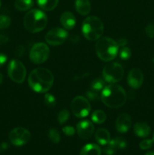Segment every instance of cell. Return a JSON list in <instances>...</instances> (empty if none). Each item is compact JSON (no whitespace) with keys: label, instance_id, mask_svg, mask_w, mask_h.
<instances>
[{"label":"cell","instance_id":"obj_1","mask_svg":"<svg viewBox=\"0 0 154 155\" xmlns=\"http://www.w3.org/2000/svg\"><path fill=\"white\" fill-rule=\"evenodd\" d=\"M54 75L48 69L37 68L30 72L28 85L30 89L38 93H46L53 86Z\"/></svg>","mask_w":154,"mask_h":155},{"label":"cell","instance_id":"obj_2","mask_svg":"<svg viewBox=\"0 0 154 155\" xmlns=\"http://www.w3.org/2000/svg\"><path fill=\"white\" fill-rule=\"evenodd\" d=\"M127 95L125 89L116 83L106 86L101 92L102 102L110 108H119L125 104Z\"/></svg>","mask_w":154,"mask_h":155},{"label":"cell","instance_id":"obj_3","mask_svg":"<svg viewBox=\"0 0 154 155\" xmlns=\"http://www.w3.org/2000/svg\"><path fill=\"white\" fill-rule=\"evenodd\" d=\"M95 51L101 61L109 62L113 61L119 52L117 42L110 37H101L95 44Z\"/></svg>","mask_w":154,"mask_h":155},{"label":"cell","instance_id":"obj_4","mask_svg":"<svg viewBox=\"0 0 154 155\" xmlns=\"http://www.w3.org/2000/svg\"><path fill=\"white\" fill-rule=\"evenodd\" d=\"M48 24V18L45 12L39 9L29 11L24 18V25L27 31L36 33L41 32Z\"/></svg>","mask_w":154,"mask_h":155},{"label":"cell","instance_id":"obj_5","mask_svg":"<svg viewBox=\"0 0 154 155\" xmlns=\"http://www.w3.org/2000/svg\"><path fill=\"white\" fill-rule=\"evenodd\" d=\"M104 30L103 22L100 18L95 16L87 17L82 25L83 36L89 41H97L102 37Z\"/></svg>","mask_w":154,"mask_h":155},{"label":"cell","instance_id":"obj_6","mask_svg":"<svg viewBox=\"0 0 154 155\" xmlns=\"http://www.w3.org/2000/svg\"><path fill=\"white\" fill-rule=\"evenodd\" d=\"M104 80L109 83H116L120 81L124 76V69L120 64L111 62L106 65L102 72Z\"/></svg>","mask_w":154,"mask_h":155},{"label":"cell","instance_id":"obj_7","mask_svg":"<svg viewBox=\"0 0 154 155\" xmlns=\"http://www.w3.org/2000/svg\"><path fill=\"white\" fill-rule=\"evenodd\" d=\"M8 74L13 82L22 83L27 77V70L24 64L18 59H12L8 67Z\"/></svg>","mask_w":154,"mask_h":155},{"label":"cell","instance_id":"obj_8","mask_svg":"<svg viewBox=\"0 0 154 155\" xmlns=\"http://www.w3.org/2000/svg\"><path fill=\"white\" fill-rule=\"evenodd\" d=\"M70 109L74 116L78 118H84L90 113L91 104L85 97L78 95L71 101Z\"/></svg>","mask_w":154,"mask_h":155},{"label":"cell","instance_id":"obj_9","mask_svg":"<svg viewBox=\"0 0 154 155\" xmlns=\"http://www.w3.org/2000/svg\"><path fill=\"white\" fill-rule=\"evenodd\" d=\"M50 54L49 47L43 42H38L33 45L30 51V59L36 64H41L48 60Z\"/></svg>","mask_w":154,"mask_h":155},{"label":"cell","instance_id":"obj_10","mask_svg":"<svg viewBox=\"0 0 154 155\" xmlns=\"http://www.w3.org/2000/svg\"><path fill=\"white\" fill-rule=\"evenodd\" d=\"M31 138V134L28 130L23 127L13 129L8 134L9 141L15 146H23L28 143Z\"/></svg>","mask_w":154,"mask_h":155},{"label":"cell","instance_id":"obj_11","mask_svg":"<svg viewBox=\"0 0 154 155\" xmlns=\"http://www.w3.org/2000/svg\"><path fill=\"white\" fill-rule=\"evenodd\" d=\"M68 33L64 29L61 27H54L50 30L45 36L47 43L52 46L62 45L66 41Z\"/></svg>","mask_w":154,"mask_h":155},{"label":"cell","instance_id":"obj_12","mask_svg":"<svg viewBox=\"0 0 154 155\" xmlns=\"http://www.w3.org/2000/svg\"><path fill=\"white\" fill-rule=\"evenodd\" d=\"M76 132L80 139L88 140L94 134L95 126L91 121L88 120H83L77 124Z\"/></svg>","mask_w":154,"mask_h":155},{"label":"cell","instance_id":"obj_13","mask_svg":"<svg viewBox=\"0 0 154 155\" xmlns=\"http://www.w3.org/2000/svg\"><path fill=\"white\" fill-rule=\"evenodd\" d=\"M143 74L139 68H133L129 71L127 77L128 84L131 89H137L143 83Z\"/></svg>","mask_w":154,"mask_h":155},{"label":"cell","instance_id":"obj_14","mask_svg":"<svg viewBox=\"0 0 154 155\" xmlns=\"http://www.w3.org/2000/svg\"><path fill=\"white\" fill-rule=\"evenodd\" d=\"M131 117L128 114L122 113L118 116L116 120V129L119 133H125L131 127Z\"/></svg>","mask_w":154,"mask_h":155},{"label":"cell","instance_id":"obj_15","mask_svg":"<svg viewBox=\"0 0 154 155\" xmlns=\"http://www.w3.org/2000/svg\"><path fill=\"white\" fill-rule=\"evenodd\" d=\"M60 21L63 28L66 30H72L75 26L76 19L72 13L69 12H65L60 15Z\"/></svg>","mask_w":154,"mask_h":155},{"label":"cell","instance_id":"obj_16","mask_svg":"<svg viewBox=\"0 0 154 155\" xmlns=\"http://www.w3.org/2000/svg\"><path fill=\"white\" fill-rule=\"evenodd\" d=\"M134 133L140 138H146L150 134V127L146 123L137 122L134 126Z\"/></svg>","mask_w":154,"mask_h":155},{"label":"cell","instance_id":"obj_17","mask_svg":"<svg viewBox=\"0 0 154 155\" xmlns=\"http://www.w3.org/2000/svg\"><path fill=\"white\" fill-rule=\"evenodd\" d=\"M95 140L97 141L98 144L101 145H106L107 143L110 142V134L107 130L104 128H100L95 132Z\"/></svg>","mask_w":154,"mask_h":155},{"label":"cell","instance_id":"obj_18","mask_svg":"<svg viewBox=\"0 0 154 155\" xmlns=\"http://www.w3.org/2000/svg\"><path fill=\"white\" fill-rule=\"evenodd\" d=\"M75 8L79 15L86 16L91 12V3L89 0H75Z\"/></svg>","mask_w":154,"mask_h":155},{"label":"cell","instance_id":"obj_19","mask_svg":"<svg viewBox=\"0 0 154 155\" xmlns=\"http://www.w3.org/2000/svg\"><path fill=\"white\" fill-rule=\"evenodd\" d=\"M79 155H101V149L96 144H87L82 148Z\"/></svg>","mask_w":154,"mask_h":155},{"label":"cell","instance_id":"obj_20","mask_svg":"<svg viewBox=\"0 0 154 155\" xmlns=\"http://www.w3.org/2000/svg\"><path fill=\"white\" fill-rule=\"evenodd\" d=\"M36 2L42 10L50 12L57 7L59 0H36Z\"/></svg>","mask_w":154,"mask_h":155},{"label":"cell","instance_id":"obj_21","mask_svg":"<svg viewBox=\"0 0 154 155\" xmlns=\"http://www.w3.org/2000/svg\"><path fill=\"white\" fill-rule=\"evenodd\" d=\"M34 5L33 0H16L14 2V7L20 12H26L31 8Z\"/></svg>","mask_w":154,"mask_h":155},{"label":"cell","instance_id":"obj_22","mask_svg":"<svg viewBox=\"0 0 154 155\" xmlns=\"http://www.w3.org/2000/svg\"><path fill=\"white\" fill-rule=\"evenodd\" d=\"M107 120V114L102 110H96L92 113L91 120L96 124H104Z\"/></svg>","mask_w":154,"mask_h":155},{"label":"cell","instance_id":"obj_23","mask_svg":"<svg viewBox=\"0 0 154 155\" xmlns=\"http://www.w3.org/2000/svg\"><path fill=\"white\" fill-rule=\"evenodd\" d=\"M48 138L53 143L57 144L60 142V134L58 132V130L56 129H51L48 132Z\"/></svg>","mask_w":154,"mask_h":155},{"label":"cell","instance_id":"obj_24","mask_svg":"<svg viewBox=\"0 0 154 155\" xmlns=\"http://www.w3.org/2000/svg\"><path fill=\"white\" fill-rule=\"evenodd\" d=\"M104 146L105 147L104 148V151L106 155H113L116 153V150H117V148H116L113 139L110 140V142L107 143L106 145H104Z\"/></svg>","mask_w":154,"mask_h":155},{"label":"cell","instance_id":"obj_25","mask_svg":"<svg viewBox=\"0 0 154 155\" xmlns=\"http://www.w3.org/2000/svg\"><path fill=\"white\" fill-rule=\"evenodd\" d=\"M119 55L122 60H128L131 56V51L128 47H121L119 51Z\"/></svg>","mask_w":154,"mask_h":155},{"label":"cell","instance_id":"obj_26","mask_svg":"<svg viewBox=\"0 0 154 155\" xmlns=\"http://www.w3.org/2000/svg\"><path fill=\"white\" fill-rule=\"evenodd\" d=\"M104 82H105V80H103L101 78L95 79V80L91 83V89H94V90L98 91V92H101V91H102V89L105 87V86H104Z\"/></svg>","mask_w":154,"mask_h":155},{"label":"cell","instance_id":"obj_27","mask_svg":"<svg viewBox=\"0 0 154 155\" xmlns=\"http://www.w3.org/2000/svg\"><path fill=\"white\" fill-rule=\"evenodd\" d=\"M69 117V112L66 109L60 110L57 114V121L59 124H63L68 120Z\"/></svg>","mask_w":154,"mask_h":155},{"label":"cell","instance_id":"obj_28","mask_svg":"<svg viewBox=\"0 0 154 155\" xmlns=\"http://www.w3.org/2000/svg\"><path fill=\"white\" fill-rule=\"evenodd\" d=\"M44 101L48 107H54L56 105V98L52 94L46 93L44 96Z\"/></svg>","mask_w":154,"mask_h":155},{"label":"cell","instance_id":"obj_29","mask_svg":"<svg viewBox=\"0 0 154 155\" xmlns=\"http://www.w3.org/2000/svg\"><path fill=\"white\" fill-rule=\"evenodd\" d=\"M11 20L8 16L5 15H0V29H6L10 26Z\"/></svg>","mask_w":154,"mask_h":155},{"label":"cell","instance_id":"obj_30","mask_svg":"<svg viewBox=\"0 0 154 155\" xmlns=\"http://www.w3.org/2000/svg\"><path fill=\"white\" fill-rule=\"evenodd\" d=\"M115 145H116V148H119V149H123V148H126L127 146V142L125 139L122 137H116V139H113Z\"/></svg>","mask_w":154,"mask_h":155},{"label":"cell","instance_id":"obj_31","mask_svg":"<svg viewBox=\"0 0 154 155\" xmlns=\"http://www.w3.org/2000/svg\"><path fill=\"white\" fill-rule=\"evenodd\" d=\"M152 144H153V141L152 139H144L140 142L139 147L142 150H147L152 148Z\"/></svg>","mask_w":154,"mask_h":155},{"label":"cell","instance_id":"obj_32","mask_svg":"<svg viewBox=\"0 0 154 155\" xmlns=\"http://www.w3.org/2000/svg\"><path fill=\"white\" fill-rule=\"evenodd\" d=\"M63 134L66 135V136H72L75 133V130L74 127L71 126H66L63 128Z\"/></svg>","mask_w":154,"mask_h":155},{"label":"cell","instance_id":"obj_33","mask_svg":"<svg viewBox=\"0 0 154 155\" xmlns=\"http://www.w3.org/2000/svg\"><path fill=\"white\" fill-rule=\"evenodd\" d=\"M145 33L149 38L154 37V24H149L145 27Z\"/></svg>","mask_w":154,"mask_h":155},{"label":"cell","instance_id":"obj_34","mask_svg":"<svg viewBox=\"0 0 154 155\" xmlns=\"http://www.w3.org/2000/svg\"><path fill=\"white\" fill-rule=\"evenodd\" d=\"M99 92L98 91H95L94 89H91L89 92H87V95L91 100H96L99 98V96L101 97V95H99Z\"/></svg>","mask_w":154,"mask_h":155},{"label":"cell","instance_id":"obj_35","mask_svg":"<svg viewBox=\"0 0 154 155\" xmlns=\"http://www.w3.org/2000/svg\"><path fill=\"white\" fill-rule=\"evenodd\" d=\"M7 61V56L3 53H0V68L5 64Z\"/></svg>","mask_w":154,"mask_h":155},{"label":"cell","instance_id":"obj_36","mask_svg":"<svg viewBox=\"0 0 154 155\" xmlns=\"http://www.w3.org/2000/svg\"><path fill=\"white\" fill-rule=\"evenodd\" d=\"M15 54L18 57H21L24 54V47L23 46H18L16 48V51H15Z\"/></svg>","mask_w":154,"mask_h":155},{"label":"cell","instance_id":"obj_37","mask_svg":"<svg viewBox=\"0 0 154 155\" xmlns=\"http://www.w3.org/2000/svg\"><path fill=\"white\" fill-rule=\"evenodd\" d=\"M127 43H128V42H127V40L125 39H121L117 42L118 45H119V47L126 46Z\"/></svg>","mask_w":154,"mask_h":155},{"label":"cell","instance_id":"obj_38","mask_svg":"<svg viewBox=\"0 0 154 155\" xmlns=\"http://www.w3.org/2000/svg\"><path fill=\"white\" fill-rule=\"evenodd\" d=\"M8 41V37H6L5 36H3V35L0 34V44L5 43Z\"/></svg>","mask_w":154,"mask_h":155},{"label":"cell","instance_id":"obj_39","mask_svg":"<svg viewBox=\"0 0 154 155\" xmlns=\"http://www.w3.org/2000/svg\"><path fill=\"white\" fill-rule=\"evenodd\" d=\"M2 82H3V76H2V74L0 73V85L2 83Z\"/></svg>","mask_w":154,"mask_h":155},{"label":"cell","instance_id":"obj_40","mask_svg":"<svg viewBox=\"0 0 154 155\" xmlns=\"http://www.w3.org/2000/svg\"><path fill=\"white\" fill-rule=\"evenodd\" d=\"M144 155H154V151H149V152H147Z\"/></svg>","mask_w":154,"mask_h":155},{"label":"cell","instance_id":"obj_41","mask_svg":"<svg viewBox=\"0 0 154 155\" xmlns=\"http://www.w3.org/2000/svg\"><path fill=\"white\" fill-rule=\"evenodd\" d=\"M152 141H153L154 142V133H153V136H152Z\"/></svg>","mask_w":154,"mask_h":155},{"label":"cell","instance_id":"obj_42","mask_svg":"<svg viewBox=\"0 0 154 155\" xmlns=\"http://www.w3.org/2000/svg\"><path fill=\"white\" fill-rule=\"evenodd\" d=\"M152 63H153V64H154V57H153V58H152Z\"/></svg>","mask_w":154,"mask_h":155},{"label":"cell","instance_id":"obj_43","mask_svg":"<svg viewBox=\"0 0 154 155\" xmlns=\"http://www.w3.org/2000/svg\"><path fill=\"white\" fill-rule=\"evenodd\" d=\"M0 5H1V0H0Z\"/></svg>","mask_w":154,"mask_h":155}]
</instances>
